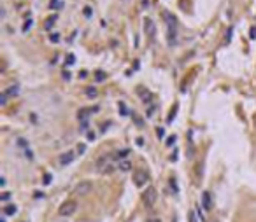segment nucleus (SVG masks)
<instances>
[{
	"mask_svg": "<svg viewBox=\"0 0 256 222\" xmlns=\"http://www.w3.org/2000/svg\"><path fill=\"white\" fill-rule=\"evenodd\" d=\"M165 21H167V39L170 46L177 44V18L172 12H165Z\"/></svg>",
	"mask_w": 256,
	"mask_h": 222,
	"instance_id": "1",
	"label": "nucleus"
},
{
	"mask_svg": "<svg viewBox=\"0 0 256 222\" xmlns=\"http://www.w3.org/2000/svg\"><path fill=\"white\" fill-rule=\"evenodd\" d=\"M97 170L102 175H109L116 170V165L112 163V156L111 154H102L98 159H97Z\"/></svg>",
	"mask_w": 256,
	"mask_h": 222,
	"instance_id": "2",
	"label": "nucleus"
},
{
	"mask_svg": "<svg viewBox=\"0 0 256 222\" xmlns=\"http://www.w3.org/2000/svg\"><path fill=\"white\" fill-rule=\"evenodd\" d=\"M156 198H158V193L155 187H148L146 191L142 193L140 196V201H142V206L146 210H151L155 206V203H156Z\"/></svg>",
	"mask_w": 256,
	"mask_h": 222,
	"instance_id": "3",
	"label": "nucleus"
},
{
	"mask_svg": "<svg viewBox=\"0 0 256 222\" xmlns=\"http://www.w3.org/2000/svg\"><path fill=\"white\" fill-rule=\"evenodd\" d=\"M76 208H77V203L74 201V199H69V201H65L62 206H60V210H58V213L62 217H69L72 215L74 212H76Z\"/></svg>",
	"mask_w": 256,
	"mask_h": 222,
	"instance_id": "4",
	"label": "nucleus"
},
{
	"mask_svg": "<svg viewBox=\"0 0 256 222\" xmlns=\"http://www.w3.org/2000/svg\"><path fill=\"white\" fill-rule=\"evenodd\" d=\"M93 187V184L90 180H81L76 186V189H74V194H77V196H84V194H90V191H91Z\"/></svg>",
	"mask_w": 256,
	"mask_h": 222,
	"instance_id": "5",
	"label": "nucleus"
},
{
	"mask_svg": "<svg viewBox=\"0 0 256 222\" xmlns=\"http://www.w3.org/2000/svg\"><path fill=\"white\" fill-rule=\"evenodd\" d=\"M76 154H77V152H74V151H67V152L60 154V156H58V165H60V166H67V165H70L72 161H74V158H76Z\"/></svg>",
	"mask_w": 256,
	"mask_h": 222,
	"instance_id": "6",
	"label": "nucleus"
},
{
	"mask_svg": "<svg viewBox=\"0 0 256 222\" xmlns=\"http://www.w3.org/2000/svg\"><path fill=\"white\" fill-rule=\"evenodd\" d=\"M133 180H135V184L140 187V186H144L146 182L149 180V173H148L146 170H137L135 173H133Z\"/></svg>",
	"mask_w": 256,
	"mask_h": 222,
	"instance_id": "7",
	"label": "nucleus"
},
{
	"mask_svg": "<svg viewBox=\"0 0 256 222\" xmlns=\"http://www.w3.org/2000/svg\"><path fill=\"white\" fill-rule=\"evenodd\" d=\"M202 206L205 212H211L212 208V201H211V193L209 191H204V194H202Z\"/></svg>",
	"mask_w": 256,
	"mask_h": 222,
	"instance_id": "8",
	"label": "nucleus"
},
{
	"mask_svg": "<svg viewBox=\"0 0 256 222\" xmlns=\"http://www.w3.org/2000/svg\"><path fill=\"white\" fill-rule=\"evenodd\" d=\"M56 19H58V16H56V14H53V16H49L48 19L44 21V30H48V32H49L51 28L55 26V23H56Z\"/></svg>",
	"mask_w": 256,
	"mask_h": 222,
	"instance_id": "9",
	"label": "nucleus"
},
{
	"mask_svg": "<svg viewBox=\"0 0 256 222\" xmlns=\"http://www.w3.org/2000/svg\"><path fill=\"white\" fill-rule=\"evenodd\" d=\"M2 95H4L5 98H12V96H16V95H18V86H11V88H7V89L4 91Z\"/></svg>",
	"mask_w": 256,
	"mask_h": 222,
	"instance_id": "10",
	"label": "nucleus"
},
{
	"mask_svg": "<svg viewBox=\"0 0 256 222\" xmlns=\"http://www.w3.org/2000/svg\"><path fill=\"white\" fill-rule=\"evenodd\" d=\"M144 25H146V28H144V30H146L148 37H151V35H153V21H151L149 18H146V19H144Z\"/></svg>",
	"mask_w": 256,
	"mask_h": 222,
	"instance_id": "11",
	"label": "nucleus"
},
{
	"mask_svg": "<svg viewBox=\"0 0 256 222\" xmlns=\"http://www.w3.org/2000/svg\"><path fill=\"white\" fill-rule=\"evenodd\" d=\"M84 95L88 98H95L98 93H97V88H93V86H88V88H84Z\"/></svg>",
	"mask_w": 256,
	"mask_h": 222,
	"instance_id": "12",
	"label": "nucleus"
},
{
	"mask_svg": "<svg viewBox=\"0 0 256 222\" xmlns=\"http://www.w3.org/2000/svg\"><path fill=\"white\" fill-rule=\"evenodd\" d=\"M16 212H18V206H16V205H7V206L4 208V213H5V215H14Z\"/></svg>",
	"mask_w": 256,
	"mask_h": 222,
	"instance_id": "13",
	"label": "nucleus"
},
{
	"mask_svg": "<svg viewBox=\"0 0 256 222\" xmlns=\"http://www.w3.org/2000/svg\"><path fill=\"white\" fill-rule=\"evenodd\" d=\"M128 154H130V149H121V151H118L116 158H118V159H123V161H125V158H128Z\"/></svg>",
	"mask_w": 256,
	"mask_h": 222,
	"instance_id": "14",
	"label": "nucleus"
},
{
	"mask_svg": "<svg viewBox=\"0 0 256 222\" xmlns=\"http://www.w3.org/2000/svg\"><path fill=\"white\" fill-rule=\"evenodd\" d=\"M119 170H121V172H128V170H132V163H130V161H121V163H119Z\"/></svg>",
	"mask_w": 256,
	"mask_h": 222,
	"instance_id": "15",
	"label": "nucleus"
},
{
	"mask_svg": "<svg viewBox=\"0 0 256 222\" xmlns=\"http://www.w3.org/2000/svg\"><path fill=\"white\" fill-rule=\"evenodd\" d=\"M119 112H121V116H126V114H128V109L125 107L123 102H119Z\"/></svg>",
	"mask_w": 256,
	"mask_h": 222,
	"instance_id": "16",
	"label": "nucleus"
},
{
	"mask_svg": "<svg viewBox=\"0 0 256 222\" xmlns=\"http://www.w3.org/2000/svg\"><path fill=\"white\" fill-rule=\"evenodd\" d=\"M170 187H172V191H174V194H177V193H179L177 184H176V180H174V179H170Z\"/></svg>",
	"mask_w": 256,
	"mask_h": 222,
	"instance_id": "17",
	"label": "nucleus"
},
{
	"mask_svg": "<svg viewBox=\"0 0 256 222\" xmlns=\"http://www.w3.org/2000/svg\"><path fill=\"white\" fill-rule=\"evenodd\" d=\"M86 152V145L84 144H77V154H84Z\"/></svg>",
	"mask_w": 256,
	"mask_h": 222,
	"instance_id": "18",
	"label": "nucleus"
},
{
	"mask_svg": "<svg viewBox=\"0 0 256 222\" xmlns=\"http://www.w3.org/2000/svg\"><path fill=\"white\" fill-rule=\"evenodd\" d=\"M105 74H104V72H97V81H98V82H102V81H105Z\"/></svg>",
	"mask_w": 256,
	"mask_h": 222,
	"instance_id": "19",
	"label": "nucleus"
},
{
	"mask_svg": "<svg viewBox=\"0 0 256 222\" xmlns=\"http://www.w3.org/2000/svg\"><path fill=\"white\" fill-rule=\"evenodd\" d=\"M44 184L48 186V184H51V173H46L44 175Z\"/></svg>",
	"mask_w": 256,
	"mask_h": 222,
	"instance_id": "20",
	"label": "nucleus"
},
{
	"mask_svg": "<svg viewBox=\"0 0 256 222\" xmlns=\"http://www.w3.org/2000/svg\"><path fill=\"white\" fill-rule=\"evenodd\" d=\"M58 40H60V35H51V42H58Z\"/></svg>",
	"mask_w": 256,
	"mask_h": 222,
	"instance_id": "21",
	"label": "nucleus"
},
{
	"mask_svg": "<svg viewBox=\"0 0 256 222\" xmlns=\"http://www.w3.org/2000/svg\"><path fill=\"white\" fill-rule=\"evenodd\" d=\"M25 156H27L28 159H32V158H34V156H32V151H30V149H27V151H25Z\"/></svg>",
	"mask_w": 256,
	"mask_h": 222,
	"instance_id": "22",
	"label": "nucleus"
},
{
	"mask_svg": "<svg viewBox=\"0 0 256 222\" xmlns=\"http://www.w3.org/2000/svg\"><path fill=\"white\" fill-rule=\"evenodd\" d=\"M188 217H190V222H195V212H190Z\"/></svg>",
	"mask_w": 256,
	"mask_h": 222,
	"instance_id": "23",
	"label": "nucleus"
},
{
	"mask_svg": "<svg viewBox=\"0 0 256 222\" xmlns=\"http://www.w3.org/2000/svg\"><path fill=\"white\" fill-rule=\"evenodd\" d=\"M9 198H11V194H9V193H4V196H2V201H7Z\"/></svg>",
	"mask_w": 256,
	"mask_h": 222,
	"instance_id": "24",
	"label": "nucleus"
},
{
	"mask_svg": "<svg viewBox=\"0 0 256 222\" xmlns=\"http://www.w3.org/2000/svg\"><path fill=\"white\" fill-rule=\"evenodd\" d=\"M174 142H176V137H170V138L167 140V145H172Z\"/></svg>",
	"mask_w": 256,
	"mask_h": 222,
	"instance_id": "25",
	"label": "nucleus"
},
{
	"mask_svg": "<svg viewBox=\"0 0 256 222\" xmlns=\"http://www.w3.org/2000/svg\"><path fill=\"white\" fill-rule=\"evenodd\" d=\"M84 12H86V16L90 18V16H91V9H90V7H86V9H84Z\"/></svg>",
	"mask_w": 256,
	"mask_h": 222,
	"instance_id": "26",
	"label": "nucleus"
},
{
	"mask_svg": "<svg viewBox=\"0 0 256 222\" xmlns=\"http://www.w3.org/2000/svg\"><path fill=\"white\" fill-rule=\"evenodd\" d=\"M30 25H32V19H30L28 23H25V28H23V30H25V32H27V30H28V28H30Z\"/></svg>",
	"mask_w": 256,
	"mask_h": 222,
	"instance_id": "27",
	"label": "nucleus"
},
{
	"mask_svg": "<svg viewBox=\"0 0 256 222\" xmlns=\"http://www.w3.org/2000/svg\"><path fill=\"white\" fill-rule=\"evenodd\" d=\"M63 79H70V74H69L67 70H63Z\"/></svg>",
	"mask_w": 256,
	"mask_h": 222,
	"instance_id": "28",
	"label": "nucleus"
},
{
	"mask_svg": "<svg viewBox=\"0 0 256 222\" xmlns=\"http://www.w3.org/2000/svg\"><path fill=\"white\" fill-rule=\"evenodd\" d=\"M137 145H144V140L142 138H137Z\"/></svg>",
	"mask_w": 256,
	"mask_h": 222,
	"instance_id": "29",
	"label": "nucleus"
},
{
	"mask_svg": "<svg viewBox=\"0 0 256 222\" xmlns=\"http://www.w3.org/2000/svg\"><path fill=\"white\" fill-rule=\"evenodd\" d=\"M153 110H155V109H153V107H151L149 110H148V117H151V116H153Z\"/></svg>",
	"mask_w": 256,
	"mask_h": 222,
	"instance_id": "30",
	"label": "nucleus"
},
{
	"mask_svg": "<svg viewBox=\"0 0 256 222\" xmlns=\"http://www.w3.org/2000/svg\"><path fill=\"white\" fill-rule=\"evenodd\" d=\"M151 222H160V219H155V220H151Z\"/></svg>",
	"mask_w": 256,
	"mask_h": 222,
	"instance_id": "31",
	"label": "nucleus"
}]
</instances>
